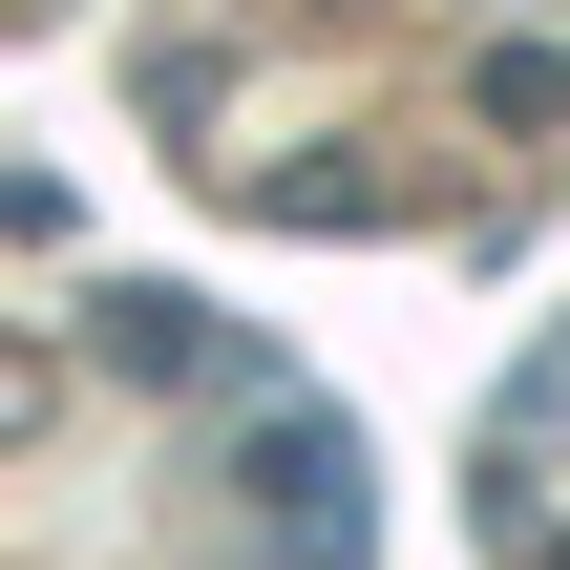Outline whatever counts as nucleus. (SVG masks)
I'll list each match as a JSON object with an SVG mask.
<instances>
[{
    "label": "nucleus",
    "instance_id": "f257e3e1",
    "mask_svg": "<svg viewBox=\"0 0 570 570\" xmlns=\"http://www.w3.org/2000/svg\"><path fill=\"white\" fill-rule=\"evenodd\" d=\"M254 529H275V570H360V444H338L317 402L254 423Z\"/></svg>",
    "mask_w": 570,
    "mask_h": 570
},
{
    "label": "nucleus",
    "instance_id": "f03ea898",
    "mask_svg": "<svg viewBox=\"0 0 570 570\" xmlns=\"http://www.w3.org/2000/svg\"><path fill=\"white\" fill-rule=\"evenodd\" d=\"M465 106L529 148V127H570V63H550V42H487V85H465Z\"/></svg>",
    "mask_w": 570,
    "mask_h": 570
},
{
    "label": "nucleus",
    "instance_id": "7ed1b4c3",
    "mask_svg": "<svg viewBox=\"0 0 570 570\" xmlns=\"http://www.w3.org/2000/svg\"><path fill=\"white\" fill-rule=\"evenodd\" d=\"M529 570H570V550H529Z\"/></svg>",
    "mask_w": 570,
    "mask_h": 570
}]
</instances>
